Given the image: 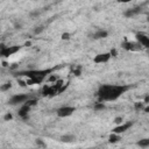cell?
Masks as SVG:
<instances>
[{"label": "cell", "instance_id": "1", "mask_svg": "<svg viewBox=\"0 0 149 149\" xmlns=\"http://www.w3.org/2000/svg\"><path fill=\"white\" fill-rule=\"evenodd\" d=\"M130 88L129 85H114V84H102L98 88V98L99 101H113L121 97Z\"/></svg>", "mask_w": 149, "mask_h": 149}, {"label": "cell", "instance_id": "2", "mask_svg": "<svg viewBox=\"0 0 149 149\" xmlns=\"http://www.w3.org/2000/svg\"><path fill=\"white\" fill-rule=\"evenodd\" d=\"M51 69H47V70H28V71H21L17 72L19 76H26L28 77L27 84L31 85V84H41L49 73H51Z\"/></svg>", "mask_w": 149, "mask_h": 149}, {"label": "cell", "instance_id": "3", "mask_svg": "<svg viewBox=\"0 0 149 149\" xmlns=\"http://www.w3.org/2000/svg\"><path fill=\"white\" fill-rule=\"evenodd\" d=\"M36 102H37V100H36V99H28L26 102H23V104H22L21 108L19 109V115H20L22 119H27V118H28V113H29L30 108H31L33 106H35V105H36Z\"/></svg>", "mask_w": 149, "mask_h": 149}, {"label": "cell", "instance_id": "4", "mask_svg": "<svg viewBox=\"0 0 149 149\" xmlns=\"http://www.w3.org/2000/svg\"><path fill=\"white\" fill-rule=\"evenodd\" d=\"M121 47L128 51H141L142 50V45L139 42H132V41H125L122 42Z\"/></svg>", "mask_w": 149, "mask_h": 149}, {"label": "cell", "instance_id": "5", "mask_svg": "<svg viewBox=\"0 0 149 149\" xmlns=\"http://www.w3.org/2000/svg\"><path fill=\"white\" fill-rule=\"evenodd\" d=\"M28 99H29V95H28V94H15V95H13V97L8 100V104L15 106V105L26 102Z\"/></svg>", "mask_w": 149, "mask_h": 149}, {"label": "cell", "instance_id": "6", "mask_svg": "<svg viewBox=\"0 0 149 149\" xmlns=\"http://www.w3.org/2000/svg\"><path fill=\"white\" fill-rule=\"evenodd\" d=\"M21 49V47L19 45H12V47H3L2 50L0 51V56H3V57H9L12 55H14L15 52H17L19 50Z\"/></svg>", "mask_w": 149, "mask_h": 149}, {"label": "cell", "instance_id": "7", "mask_svg": "<svg viewBox=\"0 0 149 149\" xmlns=\"http://www.w3.org/2000/svg\"><path fill=\"white\" fill-rule=\"evenodd\" d=\"M74 111H76V108L72 107V106H63V107H61V108L57 109V115H58L59 118L70 116Z\"/></svg>", "mask_w": 149, "mask_h": 149}, {"label": "cell", "instance_id": "8", "mask_svg": "<svg viewBox=\"0 0 149 149\" xmlns=\"http://www.w3.org/2000/svg\"><path fill=\"white\" fill-rule=\"evenodd\" d=\"M136 42H139L142 48H148L149 47V37L144 33H137L136 34Z\"/></svg>", "mask_w": 149, "mask_h": 149}, {"label": "cell", "instance_id": "9", "mask_svg": "<svg viewBox=\"0 0 149 149\" xmlns=\"http://www.w3.org/2000/svg\"><path fill=\"white\" fill-rule=\"evenodd\" d=\"M141 12H142V7H141V6H136V7H133V8L127 9V10L123 13V15H125L126 17H132V16H135V15L140 14Z\"/></svg>", "mask_w": 149, "mask_h": 149}, {"label": "cell", "instance_id": "10", "mask_svg": "<svg viewBox=\"0 0 149 149\" xmlns=\"http://www.w3.org/2000/svg\"><path fill=\"white\" fill-rule=\"evenodd\" d=\"M132 126H133V122H126V123H121V125H119L118 127H115V128L113 129V133H114V134H121V133L126 132L127 129H129Z\"/></svg>", "mask_w": 149, "mask_h": 149}, {"label": "cell", "instance_id": "11", "mask_svg": "<svg viewBox=\"0 0 149 149\" xmlns=\"http://www.w3.org/2000/svg\"><path fill=\"white\" fill-rule=\"evenodd\" d=\"M111 57H112V56H111L109 52H105V54H99V55H97L93 61H94V63H106V62L109 61Z\"/></svg>", "mask_w": 149, "mask_h": 149}, {"label": "cell", "instance_id": "12", "mask_svg": "<svg viewBox=\"0 0 149 149\" xmlns=\"http://www.w3.org/2000/svg\"><path fill=\"white\" fill-rule=\"evenodd\" d=\"M107 35H108V33H107L106 30L99 29V30H97V31H94V33L92 34V38H93V40H100V38L107 37Z\"/></svg>", "mask_w": 149, "mask_h": 149}, {"label": "cell", "instance_id": "13", "mask_svg": "<svg viewBox=\"0 0 149 149\" xmlns=\"http://www.w3.org/2000/svg\"><path fill=\"white\" fill-rule=\"evenodd\" d=\"M74 140H76V136L72 135V134L64 135V136L61 137V141H62V142H65V143H71V142H73Z\"/></svg>", "mask_w": 149, "mask_h": 149}, {"label": "cell", "instance_id": "14", "mask_svg": "<svg viewBox=\"0 0 149 149\" xmlns=\"http://www.w3.org/2000/svg\"><path fill=\"white\" fill-rule=\"evenodd\" d=\"M137 146H140L141 148H147L149 147V139H142L137 142Z\"/></svg>", "mask_w": 149, "mask_h": 149}, {"label": "cell", "instance_id": "15", "mask_svg": "<svg viewBox=\"0 0 149 149\" xmlns=\"http://www.w3.org/2000/svg\"><path fill=\"white\" fill-rule=\"evenodd\" d=\"M119 140H120V135H119V134H114V133H113V134L109 136V140H108V141H109L111 143H114V142H118Z\"/></svg>", "mask_w": 149, "mask_h": 149}, {"label": "cell", "instance_id": "16", "mask_svg": "<svg viewBox=\"0 0 149 149\" xmlns=\"http://www.w3.org/2000/svg\"><path fill=\"white\" fill-rule=\"evenodd\" d=\"M12 87V84L10 83H6V84H3L2 86H0V90L1 91H7V90H9Z\"/></svg>", "mask_w": 149, "mask_h": 149}, {"label": "cell", "instance_id": "17", "mask_svg": "<svg viewBox=\"0 0 149 149\" xmlns=\"http://www.w3.org/2000/svg\"><path fill=\"white\" fill-rule=\"evenodd\" d=\"M142 108H143V104L142 102H136L135 104V109L139 111V109H142Z\"/></svg>", "mask_w": 149, "mask_h": 149}, {"label": "cell", "instance_id": "18", "mask_svg": "<svg viewBox=\"0 0 149 149\" xmlns=\"http://www.w3.org/2000/svg\"><path fill=\"white\" fill-rule=\"evenodd\" d=\"M102 108H105V106H104L102 102H99V104L95 106V109H102Z\"/></svg>", "mask_w": 149, "mask_h": 149}, {"label": "cell", "instance_id": "19", "mask_svg": "<svg viewBox=\"0 0 149 149\" xmlns=\"http://www.w3.org/2000/svg\"><path fill=\"white\" fill-rule=\"evenodd\" d=\"M69 36H70V35H69L68 33H65V34H63V35H62V38H63V40H69V38H70Z\"/></svg>", "mask_w": 149, "mask_h": 149}, {"label": "cell", "instance_id": "20", "mask_svg": "<svg viewBox=\"0 0 149 149\" xmlns=\"http://www.w3.org/2000/svg\"><path fill=\"white\" fill-rule=\"evenodd\" d=\"M80 70H81L80 68H78V69H76V70H73V72H74V74H76V76H79V74H80Z\"/></svg>", "mask_w": 149, "mask_h": 149}, {"label": "cell", "instance_id": "21", "mask_svg": "<svg viewBox=\"0 0 149 149\" xmlns=\"http://www.w3.org/2000/svg\"><path fill=\"white\" fill-rule=\"evenodd\" d=\"M42 30H43V28H42V27H38V29H37V28H36V29H35V31H34V33H35V34H38V33H41V31H42Z\"/></svg>", "mask_w": 149, "mask_h": 149}, {"label": "cell", "instance_id": "22", "mask_svg": "<svg viewBox=\"0 0 149 149\" xmlns=\"http://www.w3.org/2000/svg\"><path fill=\"white\" fill-rule=\"evenodd\" d=\"M12 119V115L10 114H6L5 115V120H10Z\"/></svg>", "mask_w": 149, "mask_h": 149}, {"label": "cell", "instance_id": "23", "mask_svg": "<svg viewBox=\"0 0 149 149\" xmlns=\"http://www.w3.org/2000/svg\"><path fill=\"white\" fill-rule=\"evenodd\" d=\"M115 122H116V123H120V122L122 123V118H116V119H115Z\"/></svg>", "mask_w": 149, "mask_h": 149}]
</instances>
